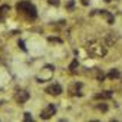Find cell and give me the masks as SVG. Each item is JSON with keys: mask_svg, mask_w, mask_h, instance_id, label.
<instances>
[{"mask_svg": "<svg viewBox=\"0 0 122 122\" xmlns=\"http://www.w3.org/2000/svg\"><path fill=\"white\" fill-rule=\"evenodd\" d=\"M86 50L93 57H103L108 53V45L105 40H92L86 45Z\"/></svg>", "mask_w": 122, "mask_h": 122, "instance_id": "1", "label": "cell"}, {"mask_svg": "<svg viewBox=\"0 0 122 122\" xmlns=\"http://www.w3.org/2000/svg\"><path fill=\"white\" fill-rule=\"evenodd\" d=\"M16 10H17L19 13L25 15V16H26L27 19H30V20H35L36 16H37L36 7H35L30 2H26V0H23V2H19V3L16 5Z\"/></svg>", "mask_w": 122, "mask_h": 122, "instance_id": "2", "label": "cell"}, {"mask_svg": "<svg viewBox=\"0 0 122 122\" xmlns=\"http://www.w3.org/2000/svg\"><path fill=\"white\" fill-rule=\"evenodd\" d=\"M55 113H56V106H55L53 103H49V105L42 111L40 118H42V119H50Z\"/></svg>", "mask_w": 122, "mask_h": 122, "instance_id": "3", "label": "cell"}, {"mask_svg": "<svg viewBox=\"0 0 122 122\" xmlns=\"http://www.w3.org/2000/svg\"><path fill=\"white\" fill-rule=\"evenodd\" d=\"M45 92L49 93V95H52V96H57V95L62 93V86H60L59 83H52V85H49L46 88Z\"/></svg>", "mask_w": 122, "mask_h": 122, "instance_id": "4", "label": "cell"}, {"mask_svg": "<svg viewBox=\"0 0 122 122\" xmlns=\"http://www.w3.org/2000/svg\"><path fill=\"white\" fill-rule=\"evenodd\" d=\"M29 98H30L29 92H27V91H23V89H20V91H17V92L15 93V99H16L19 103H25L26 101H29Z\"/></svg>", "mask_w": 122, "mask_h": 122, "instance_id": "5", "label": "cell"}, {"mask_svg": "<svg viewBox=\"0 0 122 122\" xmlns=\"http://www.w3.org/2000/svg\"><path fill=\"white\" fill-rule=\"evenodd\" d=\"M9 10H10V6H9V5L0 6V22H3V20H5V17H6V15L9 13Z\"/></svg>", "mask_w": 122, "mask_h": 122, "instance_id": "6", "label": "cell"}, {"mask_svg": "<svg viewBox=\"0 0 122 122\" xmlns=\"http://www.w3.org/2000/svg\"><path fill=\"white\" fill-rule=\"evenodd\" d=\"M96 12H98V13H99V15H102V16H105V17H106V20H108V23H109V25H112V23H113V22H115V17H113V16H112V15H111V13H108V12H106V10H96Z\"/></svg>", "mask_w": 122, "mask_h": 122, "instance_id": "7", "label": "cell"}, {"mask_svg": "<svg viewBox=\"0 0 122 122\" xmlns=\"http://www.w3.org/2000/svg\"><path fill=\"white\" fill-rule=\"evenodd\" d=\"M112 98V92L111 91H103L98 95H95V99H111Z\"/></svg>", "mask_w": 122, "mask_h": 122, "instance_id": "8", "label": "cell"}, {"mask_svg": "<svg viewBox=\"0 0 122 122\" xmlns=\"http://www.w3.org/2000/svg\"><path fill=\"white\" fill-rule=\"evenodd\" d=\"M81 88H82V83H78V82H75V83H73V85L69 88V92H71V95H81V93H78Z\"/></svg>", "mask_w": 122, "mask_h": 122, "instance_id": "9", "label": "cell"}, {"mask_svg": "<svg viewBox=\"0 0 122 122\" xmlns=\"http://www.w3.org/2000/svg\"><path fill=\"white\" fill-rule=\"evenodd\" d=\"M119 76H121V75H119V71H118V69H112V71L108 73V78H109V79H118Z\"/></svg>", "mask_w": 122, "mask_h": 122, "instance_id": "10", "label": "cell"}, {"mask_svg": "<svg viewBox=\"0 0 122 122\" xmlns=\"http://www.w3.org/2000/svg\"><path fill=\"white\" fill-rule=\"evenodd\" d=\"M78 66H79V62H78V59H75L73 62H72V63L69 65V71H71L72 73H75V72H76V68H78Z\"/></svg>", "mask_w": 122, "mask_h": 122, "instance_id": "11", "label": "cell"}, {"mask_svg": "<svg viewBox=\"0 0 122 122\" xmlns=\"http://www.w3.org/2000/svg\"><path fill=\"white\" fill-rule=\"evenodd\" d=\"M32 121H33L32 115H30L29 112H25V122H32Z\"/></svg>", "mask_w": 122, "mask_h": 122, "instance_id": "12", "label": "cell"}, {"mask_svg": "<svg viewBox=\"0 0 122 122\" xmlns=\"http://www.w3.org/2000/svg\"><path fill=\"white\" fill-rule=\"evenodd\" d=\"M47 3H49V5H52V6H59V5H60L59 0H47Z\"/></svg>", "mask_w": 122, "mask_h": 122, "instance_id": "13", "label": "cell"}, {"mask_svg": "<svg viewBox=\"0 0 122 122\" xmlns=\"http://www.w3.org/2000/svg\"><path fill=\"white\" fill-rule=\"evenodd\" d=\"M98 108H99L102 112H106V111H108V106H106L105 103H101V105H98Z\"/></svg>", "mask_w": 122, "mask_h": 122, "instance_id": "14", "label": "cell"}, {"mask_svg": "<svg viewBox=\"0 0 122 122\" xmlns=\"http://www.w3.org/2000/svg\"><path fill=\"white\" fill-rule=\"evenodd\" d=\"M73 6H75V0H69V3L66 5V7H68V9H72Z\"/></svg>", "mask_w": 122, "mask_h": 122, "instance_id": "15", "label": "cell"}, {"mask_svg": "<svg viewBox=\"0 0 122 122\" xmlns=\"http://www.w3.org/2000/svg\"><path fill=\"white\" fill-rule=\"evenodd\" d=\"M19 46H20V47H22V49H23V50H26V47H25V43H23V42H22V40H20V42H19Z\"/></svg>", "mask_w": 122, "mask_h": 122, "instance_id": "16", "label": "cell"}, {"mask_svg": "<svg viewBox=\"0 0 122 122\" xmlns=\"http://www.w3.org/2000/svg\"><path fill=\"white\" fill-rule=\"evenodd\" d=\"M82 5H83V6H88V5H89V0H82Z\"/></svg>", "mask_w": 122, "mask_h": 122, "instance_id": "17", "label": "cell"}, {"mask_svg": "<svg viewBox=\"0 0 122 122\" xmlns=\"http://www.w3.org/2000/svg\"><path fill=\"white\" fill-rule=\"evenodd\" d=\"M105 3H111V2H113V0H103Z\"/></svg>", "mask_w": 122, "mask_h": 122, "instance_id": "18", "label": "cell"}, {"mask_svg": "<svg viewBox=\"0 0 122 122\" xmlns=\"http://www.w3.org/2000/svg\"><path fill=\"white\" fill-rule=\"evenodd\" d=\"M0 105H2V102H0Z\"/></svg>", "mask_w": 122, "mask_h": 122, "instance_id": "19", "label": "cell"}]
</instances>
